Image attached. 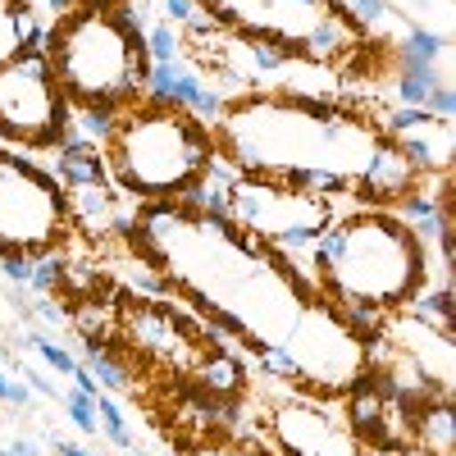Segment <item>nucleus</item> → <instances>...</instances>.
<instances>
[{"mask_svg":"<svg viewBox=\"0 0 456 456\" xmlns=\"http://www.w3.org/2000/svg\"><path fill=\"white\" fill-rule=\"evenodd\" d=\"M384 133L393 137V146H397L420 174H429V169L447 174V165H452V119H438V114H429V110H406V105H397V110L388 114Z\"/></svg>","mask_w":456,"mask_h":456,"instance_id":"nucleus-11","label":"nucleus"},{"mask_svg":"<svg viewBox=\"0 0 456 456\" xmlns=\"http://www.w3.org/2000/svg\"><path fill=\"white\" fill-rule=\"evenodd\" d=\"M0 456H10V452H5V447H0Z\"/></svg>","mask_w":456,"mask_h":456,"instance_id":"nucleus-32","label":"nucleus"},{"mask_svg":"<svg viewBox=\"0 0 456 456\" xmlns=\"http://www.w3.org/2000/svg\"><path fill=\"white\" fill-rule=\"evenodd\" d=\"M46 60L69 110L119 114L146 96V37L119 5H73L46 32Z\"/></svg>","mask_w":456,"mask_h":456,"instance_id":"nucleus-5","label":"nucleus"},{"mask_svg":"<svg viewBox=\"0 0 456 456\" xmlns=\"http://www.w3.org/2000/svg\"><path fill=\"white\" fill-rule=\"evenodd\" d=\"M124 333L146 361H156L160 370H178V374H192L201 365V356L210 352L201 329H192L183 311L165 306L156 297H128Z\"/></svg>","mask_w":456,"mask_h":456,"instance_id":"nucleus-10","label":"nucleus"},{"mask_svg":"<svg viewBox=\"0 0 456 456\" xmlns=\"http://www.w3.org/2000/svg\"><path fill=\"white\" fill-rule=\"evenodd\" d=\"M64 411H69V420L78 425L83 434H101L96 429V397H87L83 388H69L64 393Z\"/></svg>","mask_w":456,"mask_h":456,"instance_id":"nucleus-22","label":"nucleus"},{"mask_svg":"<svg viewBox=\"0 0 456 456\" xmlns=\"http://www.w3.org/2000/svg\"><path fill=\"white\" fill-rule=\"evenodd\" d=\"M215 133V156L233 174L292 183L320 197H361L365 206H393L420 187L415 169L384 124L333 96L247 92L224 101Z\"/></svg>","mask_w":456,"mask_h":456,"instance_id":"nucleus-2","label":"nucleus"},{"mask_svg":"<svg viewBox=\"0 0 456 456\" xmlns=\"http://www.w3.org/2000/svg\"><path fill=\"white\" fill-rule=\"evenodd\" d=\"M425 110H429V114H438V119H452V114H456V96H452V87H447V83H438V87L429 92Z\"/></svg>","mask_w":456,"mask_h":456,"instance_id":"nucleus-26","label":"nucleus"},{"mask_svg":"<svg viewBox=\"0 0 456 456\" xmlns=\"http://www.w3.org/2000/svg\"><path fill=\"white\" fill-rule=\"evenodd\" d=\"M137 260L215 329L242 338L288 384L347 397L374 379L370 333L292 265L192 201H146L128 219Z\"/></svg>","mask_w":456,"mask_h":456,"instance_id":"nucleus-1","label":"nucleus"},{"mask_svg":"<svg viewBox=\"0 0 456 456\" xmlns=\"http://www.w3.org/2000/svg\"><path fill=\"white\" fill-rule=\"evenodd\" d=\"M96 429L114 443V447H124V452H133V434H128V420H124V411L114 406V397H105V393H96Z\"/></svg>","mask_w":456,"mask_h":456,"instance_id":"nucleus-19","label":"nucleus"},{"mask_svg":"<svg viewBox=\"0 0 456 456\" xmlns=\"http://www.w3.org/2000/svg\"><path fill=\"white\" fill-rule=\"evenodd\" d=\"M5 452H10V456H42V452H37V447H32L28 438H19V443H10Z\"/></svg>","mask_w":456,"mask_h":456,"instance_id":"nucleus-29","label":"nucleus"},{"mask_svg":"<svg viewBox=\"0 0 456 456\" xmlns=\"http://www.w3.org/2000/svg\"><path fill=\"white\" fill-rule=\"evenodd\" d=\"M187 456H274V452L260 447V443H224V438H210V443H197Z\"/></svg>","mask_w":456,"mask_h":456,"instance_id":"nucleus-23","label":"nucleus"},{"mask_svg":"<svg viewBox=\"0 0 456 456\" xmlns=\"http://www.w3.org/2000/svg\"><path fill=\"white\" fill-rule=\"evenodd\" d=\"M274 425L283 447H292V456H356V443L315 406H288L274 415Z\"/></svg>","mask_w":456,"mask_h":456,"instance_id":"nucleus-12","label":"nucleus"},{"mask_svg":"<svg viewBox=\"0 0 456 456\" xmlns=\"http://www.w3.org/2000/svg\"><path fill=\"white\" fill-rule=\"evenodd\" d=\"M73 110L42 46L0 64V137L19 146H60Z\"/></svg>","mask_w":456,"mask_h":456,"instance_id":"nucleus-9","label":"nucleus"},{"mask_svg":"<svg viewBox=\"0 0 456 456\" xmlns=\"http://www.w3.org/2000/svg\"><path fill=\"white\" fill-rule=\"evenodd\" d=\"M142 37H146V60L151 64H169V60H178V46H183V37L169 28V23H156V28H142Z\"/></svg>","mask_w":456,"mask_h":456,"instance_id":"nucleus-20","label":"nucleus"},{"mask_svg":"<svg viewBox=\"0 0 456 456\" xmlns=\"http://www.w3.org/2000/svg\"><path fill=\"white\" fill-rule=\"evenodd\" d=\"M347 10H352V19H356L361 28L388 19V5H384V0H347Z\"/></svg>","mask_w":456,"mask_h":456,"instance_id":"nucleus-25","label":"nucleus"},{"mask_svg":"<svg viewBox=\"0 0 456 456\" xmlns=\"http://www.w3.org/2000/svg\"><path fill=\"white\" fill-rule=\"evenodd\" d=\"M0 402H5V406H28V388L14 384L5 370H0Z\"/></svg>","mask_w":456,"mask_h":456,"instance_id":"nucleus-28","label":"nucleus"},{"mask_svg":"<svg viewBox=\"0 0 456 456\" xmlns=\"http://www.w3.org/2000/svg\"><path fill=\"white\" fill-rule=\"evenodd\" d=\"M73 233L64 187L23 156L0 151V256H51Z\"/></svg>","mask_w":456,"mask_h":456,"instance_id":"nucleus-8","label":"nucleus"},{"mask_svg":"<svg viewBox=\"0 0 456 456\" xmlns=\"http://www.w3.org/2000/svg\"><path fill=\"white\" fill-rule=\"evenodd\" d=\"M60 456H92V452H83V447H73V443H60Z\"/></svg>","mask_w":456,"mask_h":456,"instance_id":"nucleus-31","label":"nucleus"},{"mask_svg":"<svg viewBox=\"0 0 456 456\" xmlns=\"http://www.w3.org/2000/svg\"><path fill=\"white\" fill-rule=\"evenodd\" d=\"M215 215H224L233 228L260 247L279 251L297 274L311 279V251L324 238V228L338 219L329 197L301 192L292 183L256 178V174H233V183L215 197Z\"/></svg>","mask_w":456,"mask_h":456,"instance_id":"nucleus-7","label":"nucleus"},{"mask_svg":"<svg viewBox=\"0 0 456 456\" xmlns=\"http://www.w3.org/2000/svg\"><path fill=\"white\" fill-rule=\"evenodd\" d=\"M311 283L370 333L429 288V247L397 210L361 206L324 228L311 251Z\"/></svg>","mask_w":456,"mask_h":456,"instance_id":"nucleus-3","label":"nucleus"},{"mask_svg":"<svg viewBox=\"0 0 456 456\" xmlns=\"http://www.w3.org/2000/svg\"><path fill=\"white\" fill-rule=\"evenodd\" d=\"M165 14H169L174 23H187V28H192V23L201 19V10H197V0H165Z\"/></svg>","mask_w":456,"mask_h":456,"instance_id":"nucleus-27","label":"nucleus"},{"mask_svg":"<svg viewBox=\"0 0 456 456\" xmlns=\"http://www.w3.org/2000/svg\"><path fill=\"white\" fill-rule=\"evenodd\" d=\"M434 87H438L434 69H402V73H397V105H406V110H425V101H429Z\"/></svg>","mask_w":456,"mask_h":456,"instance_id":"nucleus-18","label":"nucleus"},{"mask_svg":"<svg viewBox=\"0 0 456 456\" xmlns=\"http://www.w3.org/2000/svg\"><path fill=\"white\" fill-rule=\"evenodd\" d=\"M443 37L438 32H425V28H411L406 32V42H402V51H397V64L402 69H434V60L443 55Z\"/></svg>","mask_w":456,"mask_h":456,"instance_id":"nucleus-17","label":"nucleus"},{"mask_svg":"<svg viewBox=\"0 0 456 456\" xmlns=\"http://www.w3.org/2000/svg\"><path fill=\"white\" fill-rule=\"evenodd\" d=\"M146 96H156V101H174L183 110H192L197 119L215 124L219 119V110H224V96L201 78V73H192L183 60H169V64H151L146 69Z\"/></svg>","mask_w":456,"mask_h":456,"instance_id":"nucleus-13","label":"nucleus"},{"mask_svg":"<svg viewBox=\"0 0 456 456\" xmlns=\"http://www.w3.org/2000/svg\"><path fill=\"white\" fill-rule=\"evenodd\" d=\"M32 352L42 356V361H46V365H51L55 374H64V379H73V374H78V365H83V361L73 356L69 347H60V342H51L46 333H32Z\"/></svg>","mask_w":456,"mask_h":456,"instance_id":"nucleus-21","label":"nucleus"},{"mask_svg":"<svg viewBox=\"0 0 456 456\" xmlns=\"http://www.w3.org/2000/svg\"><path fill=\"white\" fill-rule=\"evenodd\" d=\"M37 46V14L32 0H0V64Z\"/></svg>","mask_w":456,"mask_h":456,"instance_id":"nucleus-15","label":"nucleus"},{"mask_svg":"<svg viewBox=\"0 0 456 456\" xmlns=\"http://www.w3.org/2000/svg\"><path fill=\"white\" fill-rule=\"evenodd\" d=\"M105 174L119 192L146 201H187L215 169V133L174 101L142 96L105 133Z\"/></svg>","mask_w":456,"mask_h":456,"instance_id":"nucleus-4","label":"nucleus"},{"mask_svg":"<svg viewBox=\"0 0 456 456\" xmlns=\"http://www.w3.org/2000/svg\"><path fill=\"white\" fill-rule=\"evenodd\" d=\"M411 434L415 443L425 447V456H456V415H452V402H425L420 411L411 415Z\"/></svg>","mask_w":456,"mask_h":456,"instance_id":"nucleus-14","label":"nucleus"},{"mask_svg":"<svg viewBox=\"0 0 456 456\" xmlns=\"http://www.w3.org/2000/svg\"><path fill=\"white\" fill-rule=\"evenodd\" d=\"M83 352H87V361H83V365H87V374L96 379V384H101L105 393L128 388V365H124L119 356H114L101 338H83Z\"/></svg>","mask_w":456,"mask_h":456,"instance_id":"nucleus-16","label":"nucleus"},{"mask_svg":"<svg viewBox=\"0 0 456 456\" xmlns=\"http://www.w3.org/2000/svg\"><path fill=\"white\" fill-rule=\"evenodd\" d=\"M128 456H133V452H128Z\"/></svg>","mask_w":456,"mask_h":456,"instance_id":"nucleus-33","label":"nucleus"},{"mask_svg":"<svg viewBox=\"0 0 456 456\" xmlns=\"http://www.w3.org/2000/svg\"><path fill=\"white\" fill-rule=\"evenodd\" d=\"M197 10L233 37L270 42L329 69L370 51L365 28L352 19L342 0H197Z\"/></svg>","mask_w":456,"mask_h":456,"instance_id":"nucleus-6","label":"nucleus"},{"mask_svg":"<svg viewBox=\"0 0 456 456\" xmlns=\"http://www.w3.org/2000/svg\"><path fill=\"white\" fill-rule=\"evenodd\" d=\"M73 5H83V0H46V10H55V14H69Z\"/></svg>","mask_w":456,"mask_h":456,"instance_id":"nucleus-30","label":"nucleus"},{"mask_svg":"<svg viewBox=\"0 0 456 456\" xmlns=\"http://www.w3.org/2000/svg\"><path fill=\"white\" fill-rule=\"evenodd\" d=\"M0 270H5V279H14L19 288H32L37 260H28V256H0Z\"/></svg>","mask_w":456,"mask_h":456,"instance_id":"nucleus-24","label":"nucleus"}]
</instances>
